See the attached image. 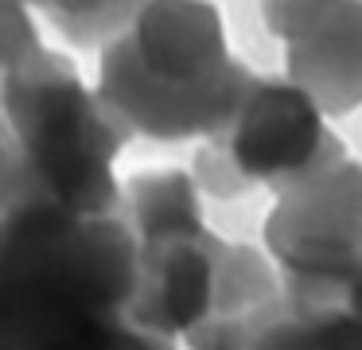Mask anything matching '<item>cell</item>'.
<instances>
[{
	"instance_id": "cell-1",
	"label": "cell",
	"mask_w": 362,
	"mask_h": 350,
	"mask_svg": "<svg viewBox=\"0 0 362 350\" xmlns=\"http://www.w3.org/2000/svg\"><path fill=\"white\" fill-rule=\"evenodd\" d=\"M250 66L226 47L211 0H148L102 47L98 93L148 140H211L253 86Z\"/></svg>"
},
{
	"instance_id": "cell-2",
	"label": "cell",
	"mask_w": 362,
	"mask_h": 350,
	"mask_svg": "<svg viewBox=\"0 0 362 350\" xmlns=\"http://www.w3.org/2000/svg\"><path fill=\"white\" fill-rule=\"evenodd\" d=\"M0 113L20 144L32 191L78 210H121L113 160L129 144V121L86 86L74 62L59 51H32L0 74Z\"/></svg>"
},
{
	"instance_id": "cell-3",
	"label": "cell",
	"mask_w": 362,
	"mask_h": 350,
	"mask_svg": "<svg viewBox=\"0 0 362 350\" xmlns=\"http://www.w3.org/2000/svg\"><path fill=\"white\" fill-rule=\"evenodd\" d=\"M265 245L300 303H346L362 272V163L339 160L276 194Z\"/></svg>"
},
{
	"instance_id": "cell-4",
	"label": "cell",
	"mask_w": 362,
	"mask_h": 350,
	"mask_svg": "<svg viewBox=\"0 0 362 350\" xmlns=\"http://www.w3.org/2000/svg\"><path fill=\"white\" fill-rule=\"evenodd\" d=\"M211 140L226 148L253 187L265 183L276 194L346 160L343 140L327 129L320 101L288 74L253 78L238 113Z\"/></svg>"
},
{
	"instance_id": "cell-5",
	"label": "cell",
	"mask_w": 362,
	"mask_h": 350,
	"mask_svg": "<svg viewBox=\"0 0 362 350\" xmlns=\"http://www.w3.org/2000/svg\"><path fill=\"white\" fill-rule=\"evenodd\" d=\"M261 16L284 39L288 78L323 113L362 105V0H261Z\"/></svg>"
},
{
	"instance_id": "cell-6",
	"label": "cell",
	"mask_w": 362,
	"mask_h": 350,
	"mask_svg": "<svg viewBox=\"0 0 362 350\" xmlns=\"http://www.w3.org/2000/svg\"><path fill=\"white\" fill-rule=\"evenodd\" d=\"M222 249L226 241L206 226L141 241L136 292L125 311L129 323L164 339H180L199 327L214 311Z\"/></svg>"
},
{
	"instance_id": "cell-7",
	"label": "cell",
	"mask_w": 362,
	"mask_h": 350,
	"mask_svg": "<svg viewBox=\"0 0 362 350\" xmlns=\"http://www.w3.org/2000/svg\"><path fill=\"white\" fill-rule=\"evenodd\" d=\"M245 350H362V319L346 303H300L281 292L257 315Z\"/></svg>"
},
{
	"instance_id": "cell-8",
	"label": "cell",
	"mask_w": 362,
	"mask_h": 350,
	"mask_svg": "<svg viewBox=\"0 0 362 350\" xmlns=\"http://www.w3.org/2000/svg\"><path fill=\"white\" fill-rule=\"evenodd\" d=\"M121 210L133 226L136 241L164 238V233H187L203 222V202H199V183L191 171L160 168L133 175L121 187Z\"/></svg>"
},
{
	"instance_id": "cell-9",
	"label": "cell",
	"mask_w": 362,
	"mask_h": 350,
	"mask_svg": "<svg viewBox=\"0 0 362 350\" xmlns=\"http://www.w3.org/2000/svg\"><path fill=\"white\" fill-rule=\"evenodd\" d=\"M144 4L148 0H35V12L47 16V23L71 47L102 51L136 20Z\"/></svg>"
},
{
	"instance_id": "cell-10",
	"label": "cell",
	"mask_w": 362,
	"mask_h": 350,
	"mask_svg": "<svg viewBox=\"0 0 362 350\" xmlns=\"http://www.w3.org/2000/svg\"><path fill=\"white\" fill-rule=\"evenodd\" d=\"M191 179L199 183V191L214 194V199H234V194L250 191V179L238 171V163L230 160V152L214 140H206L195 152V168H191Z\"/></svg>"
},
{
	"instance_id": "cell-11",
	"label": "cell",
	"mask_w": 362,
	"mask_h": 350,
	"mask_svg": "<svg viewBox=\"0 0 362 350\" xmlns=\"http://www.w3.org/2000/svg\"><path fill=\"white\" fill-rule=\"evenodd\" d=\"M40 51V31L32 23V4L0 0V74Z\"/></svg>"
},
{
	"instance_id": "cell-12",
	"label": "cell",
	"mask_w": 362,
	"mask_h": 350,
	"mask_svg": "<svg viewBox=\"0 0 362 350\" xmlns=\"http://www.w3.org/2000/svg\"><path fill=\"white\" fill-rule=\"evenodd\" d=\"M24 194H32V183H28V168L24 156H20V144L12 136L8 121L0 113V218L8 214Z\"/></svg>"
},
{
	"instance_id": "cell-13",
	"label": "cell",
	"mask_w": 362,
	"mask_h": 350,
	"mask_svg": "<svg viewBox=\"0 0 362 350\" xmlns=\"http://www.w3.org/2000/svg\"><path fill=\"white\" fill-rule=\"evenodd\" d=\"M346 308L354 311V315L362 319V272L354 276V284H351V292H346Z\"/></svg>"
},
{
	"instance_id": "cell-14",
	"label": "cell",
	"mask_w": 362,
	"mask_h": 350,
	"mask_svg": "<svg viewBox=\"0 0 362 350\" xmlns=\"http://www.w3.org/2000/svg\"><path fill=\"white\" fill-rule=\"evenodd\" d=\"M0 350H16V342H12V331H8V323H4V315H0Z\"/></svg>"
}]
</instances>
